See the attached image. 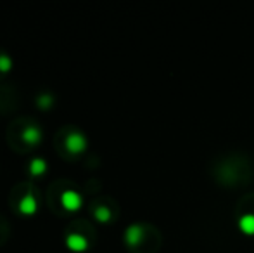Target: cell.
<instances>
[{
  "label": "cell",
  "instance_id": "7",
  "mask_svg": "<svg viewBox=\"0 0 254 253\" xmlns=\"http://www.w3.org/2000/svg\"><path fill=\"white\" fill-rule=\"evenodd\" d=\"M23 137L28 144H38L42 141V130L37 127H28L26 130L23 132Z\"/></svg>",
  "mask_w": 254,
  "mask_h": 253
},
{
  "label": "cell",
  "instance_id": "11",
  "mask_svg": "<svg viewBox=\"0 0 254 253\" xmlns=\"http://www.w3.org/2000/svg\"><path fill=\"white\" fill-rule=\"evenodd\" d=\"M95 217H97L99 220H101V222H107V220H109V210L107 208H99V210H95Z\"/></svg>",
  "mask_w": 254,
  "mask_h": 253
},
{
  "label": "cell",
  "instance_id": "9",
  "mask_svg": "<svg viewBox=\"0 0 254 253\" xmlns=\"http://www.w3.org/2000/svg\"><path fill=\"white\" fill-rule=\"evenodd\" d=\"M52 102H54V97H52V95H49V94L40 95V97L37 99V104L40 106L42 109H49L52 106Z\"/></svg>",
  "mask_w": 254,
  "mask_h": 253
},
{
  "label": "cell",
  "instance_id": "6",
  "mask_svg": "<svg viewBox=\"0 0 254 253\" xmlns=\"http://www.w3.org/2000/svg\"><path fill=\"white\" fill-rule=\"evenodd\" d=\"M19 210L24 215H33V213H37V201H35L33 196H24L19 205Z\"/></svg>",
  "mask_w": 254,
  "mask_h": 253
},
{
  "label": "cell",
  "instance_id": "1",
  "mask_svg": "<svg viewBox=\"0 0 254 253\" xmlns=\"http://www.w3.org/2000/svg\"><path fill=\"white\" fill-rule=\"evenodd\" d=\"M66 148L69 149V153L73 155H80L87 149V139H85L83 134L80 132H73V134L67 135L66 139Z\"/></svg>",
  "mask_w": 254,
  "mask_h": 253
},
{
  "label": "cell",
  "instance_id": "10",
  "mask_svg": "<svg viewBox=\"0 0 254 253\" xmlns=\"http://www.w3.org/2000/svg\"><path fill=\"white\" fill-rule=\"evenodd\" d=\"M12 68V59L9 56L2 54L0 56V71H9Z\"/></svg>",
  "mask_w": 254,
  "mask_h": 253
},
{
  "label": "cell",
  "instance_id": "3",
  "mask_svg": "<svg viewBox=\"0 0 254 253\" xmlns=\"http://www.w3.org/2000/svg\"><path fill=\"white\" fill-rule=\"evenodd\" d=\"M61 203L67 212H76L83 203V199L76 191H64L63 196H61Z\"/></svg>",
  "mask_w": 254,
  "mask_h": 253
},
{
  "label": "cell",
  "instance_id": "2",
  "mask_svg": "<svg viewBox=\"0 0 254 253\" xmlns=\"http://www.w3.org/2000/svg\"><path fill=\"white\" fill-rule=\"evenodd\" d=\"M144 240V227L140 224H131L127 231H125V243L128 247L135 248L140 245V241Z\"/></svg>",
  "mask_w": 254,
  "mask_h": 253
},
{
  "label": "cell",
  "instance_id": "8",
  "mask_svg": "<svg viewBox=\"0 0 254 253\" xmlns=\"http://www.w3.org/2000/svg\"><path fill=\"white\" fill-rule=\"evenodd\" d=\"M45 170H47V163H45L42 158H35L33 162L30 163V173L31 175L40 177L45 173Z\"/></svg>",
  "mask_w": 254,
  "mask_h": 253
},
{
  "label": "cell",
  "instance_id": "4",
  "mask_svg": "<svg viewBox=\"0 0 254 253\" xmlns=\"http://www.w3.org/2000/svg\"><path fill=\"white\" fill-rule=\"evenodd\" d=\"M66 245H67V248L73 252H85L88 248L87 238L81 236V234H69V236L66 238Z\"/></svg>",
  "mask_w": 254,
  "mask_h": 253
},
{
  "label": "cell",
  "instance_id": "5",
  "mask_svg": "<svg viewBox=\"0 0 254 253\" xmlns=\"http://www.w3.org/2000/svg\"><path fill=\"white\" fill-rule=\"evenodd\" d=\"M239 227L244 234L254 236V213H244V215L239 219Z\"/></svg>",
  "mask_w": 254,
  "mask_h": 253
}]
</instances>
